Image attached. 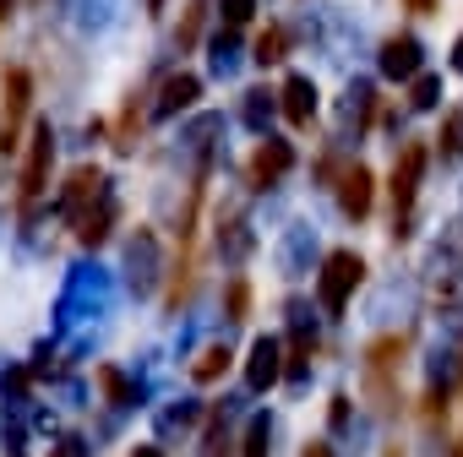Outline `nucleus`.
<instances>
[{"mask_svg":"<svg viewBox=\"0 0 463 457\" xmlns=\"http://www.w3.org/2000/svg\"><path fill=\"white\" fill-rule=\"evenodd\" d=\"M338 201H344L349 218H365V212H371V169L354 163V169L344 174V185H338Z\"/></svg>","mask_w":463,"mask_h":457,"instance_id":"obj_9","label":"nucleus"},{"mask_svg":"<svg viewBox=\"0 0 463 457\" xmlns=\"http://www.w3.org/2000/svg\"><path fill=\"white\" fill-rule=\"evenodd\" d=\"M306 354H311V338H295V343H289V370H300Z\"/></svg>","mask_w":463,"mask_h":457,"instance_id":"obj_20","label":"nucleus"},{"mask_svg":"<svg viewBox=\"0 0 463 457\" xmlns=\"http://www.w3.org/2000/svg\"><path fill=\"white\" fill-rule=\"evenodd\" d=\"M246 457H268V419H251V430H246Z\"/></svg>","mask_w":463,"mask_h":457,"instance_id":"obj_16","label":"nucleus"},{"mask_svg":"<svg viewBox=\"0 0 463 457\" xmlns=\"http://www.w3.org/2000/svg\"><path fill=\"white\" fill-rule=\"evenodd\" d=\"M289 163H295V153H289V142H262L257 153H251V185H273V180H284L289 174Z\"/></svg>","mask_w":463,"mask_h":457,"instance_id":"obj_5","label":"nucleus"},{"mask_svg":"<svg viewBox=\"0 0 463 457\" xmlns=\"http://www.w3.org/2000/svg\"><path fill=\"white\" fill-rule=\"evenodd\" d=\"M284 50H289V33H284V28H268V33L257 39V61H262V66L284 61Z\"/></svg>","mask_w":463,"mask_h":457,"instance_id":"obj_14","label":"nucleus"},{"mask_svg":"<svg viewBox=\"0 0 463 457\" xmlns=\"http://www.w3.org/2000/svg\"><path fill=\"white\" fill-rule=\"evenodd\" d=\"M436 93H441V82H436V77H420V82H414V93H409V104H414V109H430V104H436Z\"/></svg>","mask_w":463,"mask_h":457,"instance_id":"obj_15","label":"nucleus"},{"mask_svg":"<svg viewBox=\"0 0 463 457\" xmlns=\"http://www.w3.org/2000/svg\"><path fill=\"white\" fill-rule=\"evenodd\" d=\"M229 311H235V322H246V311H251V289H246V284L229 289Z\"/></svg>","mask_w":463,"mask_h":457,"instance_id":"obj_18","label":"nucleus"},{"mask_svg":"<svg viewBox=\"0 0 463 457\" xmlns=\"http://www.w3.org/2000/svg\"><path fill=\"white\" fill-rule=\"evenodd\" d=\"M99 185H104L99 169H77V174H71V191H66V212H77L88 196H99Z\"/></svg>","mask_w":463,"mask_h":457,"instance_id":"obj_12","label":"nucleus"},{"mask_svg":"<svg viewBox=\"0 0 463 457\" xmlns=\"http://www.w3.org/2000/svg\"><path fill=\"white\" fill-rule=\"evenodd\" d=\"M360 278H365V262H360L354 251H333V256H327V267H322V289H317V294H322V305L338 316V311L349 305V294L360 289Z\"/></svg>","mask_w":463,"mask_h":457,"instance_id":"obj_2","label":"nucleus"},{"mask_svg":"<svg viewBox=\"0 0 463 457\" xmlns=\"http://www.w3.org/2000/svg\"><path fill=\"white\" fill-rule=\"evenodd\" d=\"M223 17H229V28H241L251 17V0H223Z\"/></svg>","mask_w":463,"mask_h":457,"instance_id":"obj_19","label":"nucleus"},{"mask_svg":"<svg viewBox=\"0 0 463 457\" xmlns=\"http://www.w3.org/2000/svg\"><path fill=\"white\" fill-rule=\"evenodd\" d=\"M382 71H387L392 82L414 77V71H420V44H414V39H387V44H382Z\"/></svg>","mask_w":463,"mask_h":457,"instance_id":"obj_7","label":"nucleus"},{"mask_svg":"<svg viewBox=\"0 0 463 457\" xmlns=\"http://www.w3.org/2000/svg\"><path fill=\"white\" fill-rule=\"evenodd\" d=\"M50 163H55V136H50V126L39 120V126H33V142H28V163H23V201H39V196H44Z\"/></svg>","mask_w":463,"mask_h":457,"instance_id":"obj_3","label":"nucleus"},{"mask_svg":"<svg viewBox=\"0 0 463 457\" xmlns=\"http://www.w3.org/2000/svg\"><path fill=\"white\" fill-rule=\"evenodd\" d=\"M131 457H164V452H158V446H137Z\"/></svg>","mask_w":463,"mask_h":457,"instance_id":"obj_23","label":"nucleus"},{"mask_svg":"<svg viewBox=\"0 0 463 457\" xmlns=\"http://www.w3.org/2000/svg\"><path fill=\"white\" fill-rule=\"evenodd\" d=\"M196 93H202V82H196V77H169V82H164V98H158V109H164V115H175V109L196 104Z\"/></svg>","mask_w":463,"mask_h":457,"instance_id":"obj_11","label":"nucleus"},{"mask_svg":"<svg viewBox=\"0 0 463 457\" xmlns=\"http://www.w3.org/2000/svg\"><path fill=\"white\" fill-rule=\"evenodd\" d=\"M447 457H463V441H458V446H452V452H447Z\"/></svg>","mask_w":463,"mask_h":457,"instance_id":"obj_25","label":"nucleus"},{"mask_svg":"<svg viewBox=\"0 0 463 457\" xmlns=\"http://www.w3.org/2000/svg\"><path fill=\"white\" fill-rule=\"evenodd\" d=\"M403 6H409L414 17H430V12H436V0H403Z\"/></svg>","mask_w":463,"mask_h":457,"instance_id":"obj_21","label":"nucleus"},{"mask_svg":"<svg viewBox=\"0 0 463 457\" xmlns=\"http://www.w3.org/2000/svg\"><path fill=\"white\" fill-rule=\"evenodd\" d=\"M99 381H104V392H109V403H131V387L120 381V370H99Z\"/></svg>","mask_w":463,"mask_h":457,"instance_id":"obj_17","label":"nucleus"},{"mask_svg":"<svg viewBox=\"0 0 463 457\" xmlns=\"http://www.w3.org/2000/svg\"><path fill=\"white\" fill-rule=\"evenodd\" d=\"M223 370H229V349H223V343L202 349V354H196V365H191V376H196V381H218Z\"/></svg>","mask_w":463,"mask_h":457,"instance_id":"obj_13","label":"nucleus"},{"mask_svg":"<svg viewBox=\"0 0 463 457\" xmlns=\"http://www.w3.org/2000/svg\"><path fill=\"white\" fill-rule=\"evenodd\" d=\"M284 115H289V126H311V115H317V88H311L306 77H289V82H284Z\"/></svg>","mask_w":463,"mask_h":457,"instance_id":"obj_8","label":"nucleus"},{"mask_svg":"<svg viewBox=\"0 0 463 457\" xmlns=\"http://www.w3.org/2000/svg\"><path fill=\"white\" fill-rule=\"evenodd\" d=\"M28 104H33V77H28L23 66H12V71H6V93H0V153L17 147Z\"/></svg>","mask_w":463,"mask_h":457,"instance_id":"obj_1","label":"nucleus"},{"mask_svg":"<svg viewBox=\"0 0 463 457\" xmlns=\"http://www.w3.org/2000/svg\"><path fill=\"white\" fill-rule=\"evenodd\" d=\"M300 457H333V446H327V441H311V446H306Z\"/></svg>","mask_w":463,"mask_h":457,"instance_id":"obj_22","label":"nucleus"},{"mask_svg":"<svg viewBox=\"0 0 463 457\" xmlns=\"http://www.w3.org/2000/svg\"><path fill=\"white\" fill-rule=\"evenodd\" d=\"M246 376H251L257 392H268V387L284 376V349H279V338H257V343H251V365H246Z\"/></svg>","mask_w":463,"mask_h":457,"instance_id":"obj_6","label":"nucleus"},{"mask_svg":"<svg viewBox=\"0 0 463 457\" xmlns=\"http://www.w3.org/2000/svg\"><path fill=\"white\" fill-rule=\"evenodd\" d=\"M420 174H425V147H420V142H409V147H403V158H398V169H392V207H398V212H409V207H414Z\"/></svg>","mask_w":463,"mask_h":457,"instance_id":"obj_4","label":"nucleus"},{"mask_svg":"<svg viewBox=\"0 0 463 457\" xmlns=\"http://www.w3.org/2000/svg\"><path fill=\"white\" fill-rule=\"evenodd\" d=\"M452 66H458V71H463V39H458V50H452Z\"/></svg>","mask_w":463,"mask_h":457,"instance_id":"obj_24","label":"nucleus"},{"mask_svg":"<svg viewBox=\"0 0 463 457\" xmlns=\"http://www.w3.org/2000/svg\"><path fill=\"white\" fill-rule=\"evenodd\" d=\"M403 349H409V338H403V332H387V338H376V343L365 349V359H371V376L392 370V365L403 359Z\"/></svg>","mask_w":463,"mask_h":457,"instance_id":"obj_10","label":"nucleus"}]
</instances>
